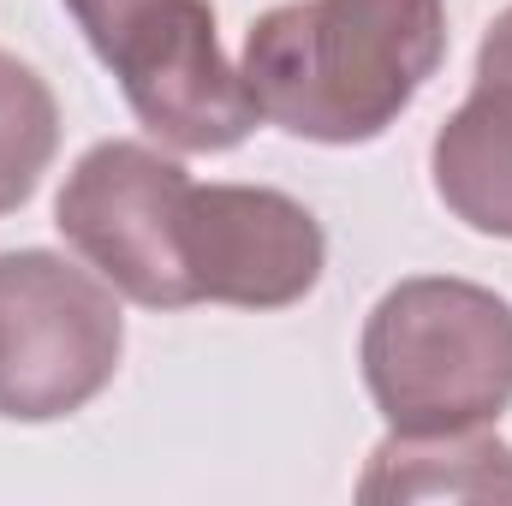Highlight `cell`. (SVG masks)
<instances>
[{"mask_svg": "<svg viewBox=\"0 0 512 506\" xmlns=\"http://www.w3.org/2000/svg\"><path fill=\"white\" fill-rule=\"evenodd\" d=\"M447 60V0H286L245 30L256 114L304 143L382 137Z\"/></svg>", "mask_w": 512, "mask_h": 506, "instance_id": "6da1fadb", "label": "cell"}, {"mask_svg": "<svg viewBox=\"0 0 512 506\" xmlns=\"http://www.w3.org/2000/svg\"><path fill=\"white\" fill-rule=\"evenodd\" d=\"M477 78H512V6H501V12H495V24L483 30Z\"/></svg>", "mask_w": 512, "mask_h": 506, "instance_id": "30bf717a", "label": "cell"}, {"mask_svg": "<svg viewBox=\"0 0 512 506\" xmlns=\"http://www.w3.org/2000/svg\"><path fill=\"white\" fill-rule=\"evenodd\" d=\"M358 501H512V447L489 429L387 435L358 477Z\"/></svg>", "mask_w": 512, "mask_h": 506, "instance_id": "ba28073f", "label": "cell"}, {"mask_svg": "<svg viewBox=\"0 0 512 506\" xmlns=\"http://www.w3.org/2000/svg\"><path fill=\"white\" fill-rule=\"evenodd\" d=\"M322 221L274 185H191L179 209V268L191 304L286 310L316 292Z\"/></svg>", "mask_w": 512, "mask_h": 506, "instance_id": "8992f818", "label": "cell"}, {"mask_svg": "<svg viewBox=\"0 0 512 506\" xmlns=\"http://www.w3.org/2000/svg\"><path fill=\"white\" fill-rule=\"evenodd\" d=\"M191 173L131 137H108L78 155L54 197V227L114 292L143 310H185L191 286L179 268V209Z\"/></svg>", "mask_w": 512, "mask_h": 506, "instance_id": "5b68a950", "label": "cell"}, {"mask_svg": "<svg viewBox=\"0 0 512 506\" xmlns=\"http://www.w3.org/2000/svg\"><path fill=\"white\" fill-rule=\"evenodd\" d=\"M429 179L453 221L512 239V78H477L429 143Z\"/></svg>", "mask_w": 512, "mask_h": 506, "instance_id": "52a82bcc", "label": "cell"}, {"mask_svg": "<svg viewBox=\"0 0 512 506\" xmlns=\"http://www.w3.org/2000/svg\"><path fill=\"white\" fill-rule=\"evenodd\" d=\"M96 60L120 78L137 126L185 155L239 149L256 131V102L221 54L209 0H66Z\"/></svg>", "mask_w": 512, "mask_h": 506, "instance_id": "3957f363", "label": "cell"}, {"mask_svg": "<svg viewBox=\"0 0 512 506\" xmlns=\"http://www.w3.org/2000/svg\"><path fill=\"white\" fill-rule=\"evenodd\" d=\"M358 364L393 435L489 429L512 405V304L459 274H411L376 298Z\"/></svg>", "mask_w": 512, "mask_h": 506, "instance_id": "7a4b0ae2", "label": "cell"}, {"mask_svg": "<svg viewBox=\"0 0 512 506\" xmlns=\"http://www.w3.org/2000/svg\"><path fill=\"white\" fill-rule=\"evenodd\" d=\"M60 149V102L36 66L0 48V215L24 209Z\"/></svg>", "mask_w": 512, "mask_h": 506, "instance_id": "9c48e42d", "label": "cell"}, {"mask_svg": "<svg viewBox=\"0 0 512 506\" xmlns=\"http://www.w3.org/2000/svg\"><path fill=\"white\" fill-rule=\"evenodd\" d=\"M126 358V316L96 268L60 251H0V417L60 423Z\"/></svg>", "mask_w": 512, "mask_h": 506, "instance_id": "277c9868", "label": "cell"}]
</instances>
